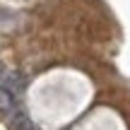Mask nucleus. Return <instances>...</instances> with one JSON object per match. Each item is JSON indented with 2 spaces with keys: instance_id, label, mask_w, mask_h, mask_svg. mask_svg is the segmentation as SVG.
I'll use <instances>...</instances> for the list:
<instances>
[{
  "instance_id": "1",
  "label": "nucleus",
  "mask_w": 130,
  "mask_h": 130,
  "mask_svg": "<svg viewBox=\"0 0 130 130\" xmlns=\"http://www.w3.org/2000/svg\"><path fill=\"white\" fill-rule=\"evenodd\" d=\"M10 121H12V128L14 130H36V128H34V123L29 121L22 111H17V108L10 113Z\"/></svg>"
},
{
  "instance_id": "2",
  "label": "nucleus",
  "mask_w": 130,
  "mask_h": 130,
  "mask_svg": "<svg viewBox=\"0 0 130 130\" xmlns=\"http://www.w3.org/2000/svg\"><path fill=\"white\" fill-rule=\"evenodd\" d=\"M14 111V94L10 89H0V113L10 116Z\"/></svg>"
},
{
  "instance_id": "3",
  "label": "nucleus",
  "mask_w": 130,
  "mask_h": 130,
  "mask_svg": "<svg viewBox=\"0 0 130 130\" xmlns=\"http://www.w3.org/2000/svg\"><path fill=\"white\" fill-rule=\"evenodd\" d=\"M24 87V82H22V79H19V75H10V79H7V89H10V92H19V89H22Z\"/></svg>"
},
{
  "instance_id": "4",
  "label": "nucleus",
  "mask_w": 130,
  "mask_h": 130,
  "mask_svg": "<svg viewBox=\"0 0 130 130\" xmlns=\"http://www.w3.org/2000/svg\"><path fill=\"white\" fill-rule=\"evenodd\" d=\"M3 75H5V65L0 63V79H3Z\"/></svg>"
}]
</instances>
